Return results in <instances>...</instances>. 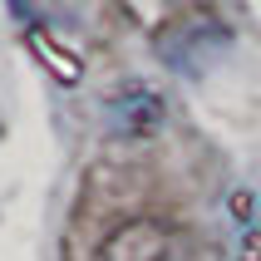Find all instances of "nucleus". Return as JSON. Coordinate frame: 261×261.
<instances>
[{"instance_id":"3","label":"nucleus","mask_w":261,"mask_h":261,"mask_svg":"<svg viewBox=\"0 0 261 261\" xmlns=\"http://www.w3.org/2000/svg\"><path fill=\"white\" fill-rule=\"evenodd\" d=\"M163 94H153L148 84H123L118 94H109V128L128 133V138H148L163 128Z\"/></svg>"},{"instance_id":"1","label":"nucleus","mask_w":261,"mask_h":261,"mask_svg":"<svg viewBox=\"0 0 261 261\" xmlns=\"http://www.w3.org/2000/svg\"><path fill=\"white\" fill-rule=\"evenodd\" d=\"M227 44H232V30L212 10H188L158 30V59L173 64L177 74H207L227 55Z\"/></svg>"},{"instance_id":"2","label":"nucleus","mask_w":261,"mask_h":261,"mask_svg":"<svg viewBox=\"0 0 261 261\" xmlns=\"http://www.w3.org/2000/svg\"><path fill=\"white\" fill-rule=\"evenodd\" d=\"M94 261H197L192 237L168 217H128L99 242Z\"/></svg>"},{"instance_id":"4","label":"nucleus","mask_w":261,"mask_h":261,"mask_svg":"<svg viewBox=\"0 0 261 261\" xmlns=\"http://www.w3.org/2000/svg\"><path fill=\"white\" fill-rule=\"evenodd\" d=\"M227 217H232V237H227V261H261V202L251 188L227 192Z\"/></svg>"}]
</instances>
